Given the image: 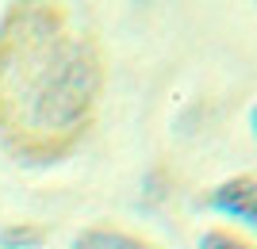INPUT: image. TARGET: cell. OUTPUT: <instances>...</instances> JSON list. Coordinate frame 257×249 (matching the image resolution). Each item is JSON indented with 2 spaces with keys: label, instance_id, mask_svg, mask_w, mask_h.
Segmentation results:
<instances>
[{
  "label": "cell",
  "instance_id": "obj_5",
  "mask_svg": "<svg viewBox=\"0 0 257 249\" xmlns=\"http://www.w3.org/2000/svg\"><path fill=\"white\" fill-rule=\"evenodd\" d=\"M249 130H253V138H257V108L249 111Z\"/></svg>",
  "mask_w": 257,
  "mask_h": 249
},
{
  "label": "cell",
  "instance_id": "obj_4",
  "mask_svg": "<svg viewBox=\"0 0 257 249\" xmlns=\"http://www.w3.org/2000/svg\"><path fill=\"white\" fill-rule=\"evenodd\" d=\"M200 249H246V245L234 241V238H226V234H204V238H200Z\"/></svg>",
  "mask_w": 257,
  "mask_h": 249
},
{
  "label": "cell",
  "instance_id": "obj_2",
  "mask_svg": "<svg viewBox=\"0 0 257 249\" xmlns=\"http://www.w3.org/2000/svg\"><path fill=\"white\" fill-rule=\"evenodd\" d=\"M207 207H211L215 215L234 218V222H242V226H249L257 234V180L238 176V180L219 184L211 195H207Z\"/></svg>",
  "mask_w": 257,
  "mask_h": 249
},
{
  "label": "cell",
  "instance_id": "obj_3",
  "mask_svg": "<svg viewBox=\"0 0 257 249\" xmlns=\"http://www.w3.org/2000/svg\"><path fill=\"white\" fill-rule=\"evenodd\" d=\"M73 249H146L142 241L127 238V234H111V230H92V234H81Z\"/></svg>",
  "mask_w": 257,
  "mask_h": 249
},
{
  "label": "cell",
  "instance_id": "obj_1",
  "mask_svg": "<svg viewBox=\"0 0 257 249\" xmlns=\"http://www.w3.org/2000/svg\"><path fill=\"white\" fill-rule=\"evenodd\" d=\"M92 92H96V69H92L88 54L81 46H62L50 58V69L35 88L31 115L39 127H50V130L69 127L85 115Z\"/></svg>",
  "mask_w": 257,
  "mask_h": 249
},
{
  "label": "cell",
  "instance_id": "obj_6",
  "mask_svg": "<svg viewBox=\"0 0 257 249\" xmlns=\"http://www.w3.org/2000/svg\"><path fill=\"white\" fill-rule=\"evenodd\" d=\"M139 4H142V0H139Z\"/></svg>",
  "mask_w": 257,
  "mask_h": 249
}]
</instances>
